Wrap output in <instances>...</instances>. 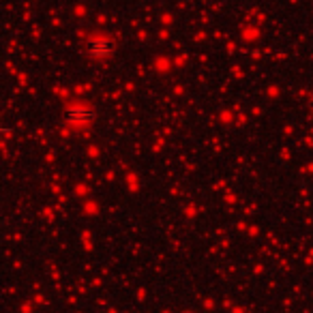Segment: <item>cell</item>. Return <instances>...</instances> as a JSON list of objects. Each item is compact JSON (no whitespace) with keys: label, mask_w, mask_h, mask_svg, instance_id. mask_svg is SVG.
Masks as SVG:
<instances>
[{"label":"cell","mask_w":313,"mask_h":313,"mask_svg":"<svg viewBox=\"0 0 313 313\" xmlns=\"http://www.w3.org/2000/svg\"><path fill=\"white\" fill-rule=\"evenodd\" d=\"M88 54L97 60H105L114 54V41L107 37H92L88 39Z\"/></svg>","instance_id":"6da1fadb"},{"label":"cell","mask_w":313,"mask_h":313,"mask_svg":"<svg viewBox=\"0 0 313 313\" xmlns=\"http://www.w3.org/2000/svg\"><path fill=\"white\" fill-rule=\"evenodd\" d=\"M67 120L71 125H77V127H84V125H90L94 120V110L92 107H69L67 110Z\"/></svg>","instance_id":"7a4b0ae2"}]
</instances>
